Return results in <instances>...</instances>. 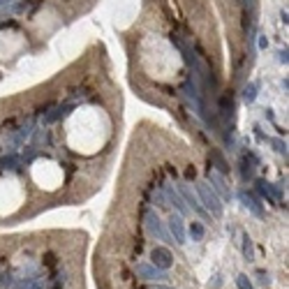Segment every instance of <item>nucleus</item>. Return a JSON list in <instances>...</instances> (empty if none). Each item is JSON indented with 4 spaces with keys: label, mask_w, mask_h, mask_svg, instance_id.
I'll return each mask as SVG.
<instances>
[{
    "label": "nucleus",
    "mask_w": 289,
    "mask_h": 289,
    "mask_svg": "<svg viewBox=\"0 0 289 289\" xmlns=\"http://www.w3.org/2000/svg\"><path fill=\"white\" fill-rule=\"evenodd\" d=\"M254 97H257V84H247L243 91V99L250 104V102H254Z\"/></svg>",
    "instance_id": "obj_14"
},
{
    "label": "nucleus",
    "mask_w": 289,
    "mask_h": 289,
    "mask_svg": "<svg viewBox=\"0 0 289 289\" xmlns=\"http://www.w3.org/2000/svg\"><path fill=\"white\" fill-rule=\"evenodd\" d=\"M280 63H287V49L280 51Z\"/></svg>",
    "instance_id": "obj_19"
},
{
    "label": "nucleus",
    "mask_w": 289,
    "mask_h": 289,
    "mask_svg": "<svg viewBox=\"0 0 289 289\" xmlns=\"http://www.w3.org/2000/svg\"><path fill=\"white\" fill-rule=\"evenodd\" d=\"M21 289H44V282L40 278H30V280H26L21 285Z\"/></svg>",
    "instance_id": "obj_15"
},
{
    "label": "nucleus",
    "mask_w": 289,
    "mask_h": 289,
    "mask_svg": "<svg viewBox=\"0 0 289 289\" xmlns=\"http://www.w3.org/2000/svg\"><path fill=\"white\" fill-rule=\"evenodd\" d=\"M7 2H12V0H0V5H7Z\"/></svg>",
    "instance_id": "obj_22"
},
{
    "label": "nucleus",
    "mask_w": 289,
    "mask_h": 289,
    "mask_svg": "<svg viewBox=\"0 0 289 289\" xmlns=\"http://www.w3.org/2000/svg\"><path fill=\"white\" fill-rule=\"evenodd\" d=\"M247 2V7H254V0H245Z\"/></svg>",
    "instance_id": "obj_21"
},
{
    "label": "nucleus",
    "mask_w": 289,
    "mask_h": 289,
    "mask_svg": "<svg viewBox=\"0 0 289 289\" xmlns=\"http://www.w3.org/2000/svg\"><path fill=\"white\" fill-rule=\"evenodd\" d=\"M190 236H192V241H204V236H206L204 225H201V222H192L190 225Z\"/></svg>",
    "instance_id": "obj_12"
},
{
    "label": "nucleus",
    "mask_w": 289,
    "mask_h": 289,
    "mask_svg": "<svg viewBox=\"0 0 289 289\" xmlns=\"http://www.w3.org/2000/svg\"><path fill=\"white\" fill-rule=\"evenodd\" d=\"M169 232H171V239L176 241L178 245H185V225H183V215H178V213H171V215H169Z\"/></svg>",
    "instance_id": "obj_3"
},
{
    "label": "nucleus",
    "mask_w": 289,
    "mask_h": 289,
    "mask_svg": "<svg viewBox=\"0 0 289 289\" xmlns=\"http://www.w3.org/2000/svg\"><path fill=\"white\" fill-rule=\"evenodd\" d=\"M70 111H72V106H60V109H56L53 113H49V116L44 118V123H56V120H60L63 116H67Z\"/></svg>",
    "instance_id": "obj_13"
},
{
    "label": "nucleus",
    "mask_w": 289,
    "mask_h": 289,
    "mask_svg": "<svg viewBox=\"0 0 289 289\" xmlns=\"http://www.w3.org/2000/svg\"><path fill=\"white\" fill-rule=\"evenodd\" d=\"M257 190H259L266 199L275 201V204H280V201H282V192H280V188H278V185L266 183V181H257Z\"/></svg>",
    "instance_id": "obj_8"
},
{
    "label": "nucleus",
    "mask_w": 289,
    "mask_h": 289,
    "mask_svg": "<svg viewBox=\"0 0 289 289\" xmlns=\"http://www.w3.org/2000/svg\"><path fill=\"white\" fill-rule=\"evenodd\" d=\"M197 194H199V204L208 211V215L222 218V201H220L218 192L208 185V181H197Z\"/></svg>",
    "instance_id": "obj_1"
},
{
    "label": "nucleus",
    "mask_w": 289,
    "mask_h": 289,
    "mask_svg": "<svg viewBox=\"0 0 289 289\" xmlns=\"http://www.w3.org/2000/svg\"><path fill=\"white\" fill-rule=\"evenodd\" d=\"M271 146H273L280 155H287V141H282V139H271Z\"/></svg>",
    "instance_id": "obj_17"
},
{
    "label": "nucleus",
    "mask_w": 289,
    "mask_h": 289,
    "mask_svg": "<svg viewBox=\"0 0 289 289\" xmlns=\"http://www.w3.org/2000/svg\"><path fill=\"white\" fill-rule=\"evenodd\" d=\"M213 160H215V164H218L220 174H229V164L222 160V155H220V153H213Z\"/></svg>",
    "instance_id": "obj_16"
},
{
    "label": "nucleus",
    "mask_w": 289,
    "mask_h": 289,
    "mask_svg": "<svg viewBox=\"0 0 289 289\" xmlns=\"http://www.w3.org/2000/svg\"><path fill=\"white\" fill-rule=\"evenodd\" d=\"M236 285H239V289H252V282L247 280V275H239V278H236Z\"/></svg>",
    "instance_id": "obj_18"
},
{
    "label": "nucleus",
    "mask_w": 289,
    "mask_h": 289,
    "mask_svg": "<svg viewBox=\"0 0 289 289\" xmlns=\"http://www.w3.org/2000/svg\"><path fill=\"white\" fill-rule=\"evenodd\" d=\"M150 259H153V266L162 268V271H169L171 264H174V257L167 247H153V252H150Z\"/></svg>",
    "instance_id": "obj_6"
},
{
    "label": "nucleus",
    "mask_w": 289,
    "mask_h": 289,
    "mask_svg": "<svg viewBox=\"0 0 289 289\" xmlns=\"http://www.w3.org/2000/svg\"><path fill=\"white\" fill-rule=\"evenodd\" d=\"M208 181H211L213 190L218 192V194H222V199H232V190H229V185H227L225 176H222L220 171H215V169L208 167Z\"/></svg>",
    "instance_id": "obj_2"
},
{
    "label": "nucleus",
    "mask_w": 289,
    "mask_h": 289,
    "mask_svg": "<svg viewBox=\"0 0 289 289\" xmlns=\"http://www.w3.org/2000/svg\"><path fill=\"white\" fill-rule=\"evenodd\" d=\"M239 197H241V201L245 204V208H250L257 218H264V208L259 206V199L254 197V194H250V192H239Z\"/></svg>",
    "instance_id": "obj_9"
},
{
    "label": "nucleus",
    "mask_w": 289,
    "mask_h": 289,
    "mask_svg": "<svg viewBox=\"0 0 289 289\" xmlns=\"http://www.w3.org/2000/svg\"><path fill=\"white\" fill-rule=\"evenodd\" d=\"M243 257H245L247 261L254 259V247H252V239L247 236V234H243Z\"/></svg>",
    "instance_id": "obj_11"
},
{
    "label": "nucleus",
    "mask_w": 289,
    "mask_h": 289,
    "mask_svg": "<svg viewBox=\"0 0 289 289\" xmlns=\"http://www.w3.org/2000/svg\"><path fill=\"white\" fill-rule=\"evenodd\" d=\"M167 201H169V204H174V208H176L178 215H185V213H188V206H185L183 197H181L174 188H167Z\"/></svg>",
    "instance_id": "obj_10"
},
{
    "label": "nucleus",
    "mask_w": 289,
    "mask_h": 289,
    "mask_svg": "<svg viewBox=\"0 0 289 289\" xmlns=\"http://www.w3.org/2000/svg\"><path fill=\"white\" fill-rule=\"evenodd\" d=\"M148 289H171V287H164V285H153V287H148Z\"/></svg>",
    "instance_id": "obj_20"
},
{
    "label": "nucleus",
    "mask_w": 289,
    "mask_h": 289,
    "mask_svg": "<svg viewBox=\"0 0 289 289\" xmlns=\"http://www.w3.org/2000/svg\"><path fill=\"white\" fill-rule=\"evenodd\" d=\"M146 227H148V232L153 234V236H157L160 241H167V243H171L169 236H167V232H164V227H162V220L157 218L155 211H148V213H146Z\"/></svg>",
    "instance_id": "obj_4"
},
{
    "label": "nucleus",
    "mask_w": 289,
    "mask_h": 289,
    "mask_svg": "<svg viewBox=\"0 0 289 289\" xmlns=\"http://www.w3.org/2000/svg\"><path fill=\"white\" fill-rule=\"evenodd\" d=\"M137 273L148 282L167 280V271H162V268H157V266H150V264H139V266H137Z\"/></svg>",
    "instance_id": "obj_5"
},
{
    "label": "nucleus",
    "mask_w": 289,
    "mask_h": 289,
    "mask_svg": "<svg viewBox=\"0 0 289 289\" xmlns=\"http://www.w3.org/2000/svg\"><path fill=\"white\" fill-rule=\"evenodd\" d=\"M178 190H181V194H183V201H185V204L192 206V208H194V211H197L199 215H201V218H208V211H206L204 206L199 204V197L190 190V188H188V185L181 183V185H178Z\"/></svg>",
    "instance_id": "obj_7"
}]
</instances>
